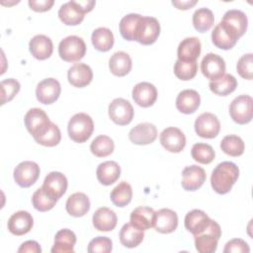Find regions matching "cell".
Returning a JSON list of instances; mask_svg holds the SVG:
<instances>
[{
    "label": "cell",
    "instance_id": "1",
    "mask_svg": "<svg viewBox=\"0 0 253 253\" xmlns=\"http://www.w3.org/2000/svg\"><path fill=\"white\" fill-rule=\"evenodd\" d=\"M239 177V168L235 163L223 161L215 166L211 176V185L220 195L228 193Z\"/></svg>",
    "mask_w": 253,
    "mask_h": 253
},
{
    "label": "cell",
    "instance_id": "2",
    "mask_svg": "<svg viewBox=\"0 0 253 253\" xmlns=\"http://www.w3.org/2000/svg\"><path fill=\"white\" fill-rule=\"evenodd\" d=\"M69 137L77 143L87 141L93 133L94 123L92 118L85 113L75 114L68 122L67 126Z\"/></svg>",
    "mask_w": 253,
    "mask_h": 253
},
{
    "label": "cell",
    "instance_id": "3",
    "mask_svg": "<svg viewBox=\"0 0 253 253\" xmlns=\"http://www.w3.org/2000/svg\"><path fill=\"white\" fill-rule=\"evenodd\" d=\"M221 236V229L219 224L211 219L208 227L201 233L194 235L195 246L200 253H213L217 248L218 239Z\"/></svg>",
    "mask_w": 253,
    "mask_h": 253
},
{
    "label": "cell",
    "instance_id": "4",
    "mask_svg": "<svg viewBox=\"0 0 253 253\" xmlns=\"http://www.w3.org/2000/svg\"><path fill=\"white\" fill-rule=\"evenodd\" d=\"M86 44L82 38L68 36L60 41L58 44V54L61 59L67 62H76L84 57Z\"/></svg>",
    "mask_w": 253,
    "mask_h": 253
},
{
    "label": "cell",
    "instance_id": "5",
    "mask_svg": "<svg viewBox=\"0 0 253 253\" xmlns=\"http://www.w3.org/2000/svg\"><path fill=\"white\" fill-rule=\"evenodd\" d=\"M160 35V24L154 17L141 16L135 31L134 41L143 44L149 45L156 42Z\"/></svg>",
    "mask_w": 253,
    "mask_h": 253
},
{
    "label": "cell",
    "instance_id": "6",
    "mask_svg": "<svg viewBox=\"0 0 253 253\" xmlns=\"http://www.w3.org/2000/svg\"><path fill=\"white\" fill-rule=\"evenodd\" d=\"M25 126L28 131L37 138L43 134L50 126V120L46 113L40 108L30 109L24 118Z\"/></svg>",
    "mask_w": 253,
    "mask_h": 253
},
{
    "label": "cell",
    "instance_id": "7",
    "mask_svg": "<svg viewBox=\"0 0 253 253\" xmlns=\"http://www.w3.org/2000/svg\"><path fill=\"white\" fill-rule=\"evenodd\" d=\"M239 38L240 37L238 36L235 29L223 21H220L211 32L212 43L216 47L224 50L232 48Z\"/></svg>",
    "mask_w": 253,
    "mask_h": 253
},
{
    "label": "cell",
    "instance_id": "8",
    "mask_svg": "<svg viewBox=\"0 0 253 253\" xmlns=\"http://www.w3.org/2000/svg\"><path fill=\"white\" fill-rule=\"evenodd\" d=\"M253 100L249 95L236 97L229 105V115L233 122L238 125H245L251 122L253 115Z\"/></svg>",
    "mask_w": 253,
    "mask_h": 253
},
{
    "label": "cell",
    "instance_id": "9",
    "mask_svg": "<svg viewBox=\"0 0 253 253\" xmlns=\"http://www.w3.org/2000/svg\"><path fill=\"white\" fill-rule=\"evenodd\" d=\"M110 119L119 126L128 125L134 116V111L131 104L124 98L114 99L108 109Z\"/></svg>",
    "mask_w": 253,
    "mask_h": 253
},
{
    "label": "cell",
    "instance_id": "10",
    "mask_svg": "<svg viewBox=\"0 0 253 253\" xmlns=\"http://www.w3.org/2000/svg\"><path fill=\"white\" fill-rule=\"evenodd\" d=\"M41 173L40 166L34 161H23L14 169V180L22 188H29L36 183Z\"/></svg>",
    "mask_w": 253,
    "mask_h": 253
},
{
    "label": "cell",
    "instance_id": "11",
    "mask_svg": "<svg viewBox=\"0 0 253 253\" xmlns=\"http://www.w3.org/2000/svg\"><path fill=\"white\" fill-rule=\"evenodd\" d=\"M195 131L203 138H213L220 130V123L217 117L211 113H203L195 121Z\"/></svg>",
    "mask_w": 253,
    "mask_h": 253
},
{
    "label": "cell",
    "instance_id": "12",
    "mask_svg": "<svg viewBox=\"0 0 253 253\" xmlns=\"http://www.w3.org/2000/svg\"><path fill=\"white\" fill-rule=\"evenodd\" d=\"M159 140L162 146L172 153L181 152L186 145V136L184 132L175 126L164 128L159 135Z\"/></svg>",
    "mask_w": 253,
    "mask_h": 253
},
{
    "label": "cell",
    "instance_id": "13",
    "mask_svg": "<svg viewBox=\"0 0 253 253\" xmlns=\"http://www.w3.org/2000/svg\"><path fill=\"white\" fill-rule=\"evenodd\" d=\"M60 92L61 86L56 79L45 78L37 85L36 97L40 103L50 105L58 99Z\"/></svg>",
    "mask_w": 253,
    "mask_h": 253
},
{
    "label": "cell",
    "instance_id": "14",
    "mask_svg": "<svg viewBox=\"0 0 253 253\" xmlns=\"http://www.w3.org/2000/svg\"><path fill=\"white\" fill-rule=\"evenodd\" d=\"M201 71L208 79H211V81L215 80L224 74L225 61L218 54L210 52L202 59Z\"/></svg>",
    "mask_w": 253,
    "mask_h": 253
},
{
    "label": "cell",
    "instance_id": "15",
    "mask_svg": "<svg viewBox=\"0 0 253 253\" xmlns=\"http://www.w3.org/2000/svg\"><path fill=\"white\" fill-rule=\"evenodd\" d=\"M68 182L66 177L60 172L52 171L45 176L42 188L50 197L59 200L65 194Z\"/></svg>",
    "mask_w": 253,
    "mask_h": 253
},
{
    "label": "cell",
    "instance_id": "16",
    "mask_svg": "<svg viewBox=\"0 0 253 253\" xmlns=\"http://www.w3.org/2000/svg\"><path fill=\"white\" fill-rule=\"evenodd\" d=\"M207 178L206 171L198 166H187L182 171L181 185L185 191H196L200 189Z\"/></svg>",
    "mask_w": 253,
    "mask_h": 253
},
{
    "label": "cell",
    "instance_id": "17",
    "mask_svg": "<svg viewBox=\"0 0 253 253\" xmlns=\"http://www.w3.org/2000/svg\"><path fill=\"white\" fill-rule=\"evenodd\" d=\"M157 137V128L153 124L142 123L136 125L128 132V138L133 144L146 145L154 142Z\"/></svg>",
    "mask_w": 253,
    "mask_h": 253
},
{
    "label": "cell",
    "instance_id": "18",
    "mask_svg": "<svg viewBox=\"0 0 253 253\" xmlns=\"http://www.w3.org/2000/svg\"><path fill=\"white\" fill-rule=\"evenodd\" d=\"M178 226V215L170 209H161L155 211L153 227L160 233H171Z\"/></svg>",
    "mask_w": 253,
    "mask_h": 253
},
{
    "label": "cell",
    "instance_id": "19",
    "mask_svg": "<svg viewBox=\"0 0 253 253\" xmlns=\"http://www.w3.org/2000/svg\"><path fill=\"white\" fill-rule=\"evenodd\" d=\"M133 101L142 108L152 106L157 99L156 87L149 82H139L132 88Z\"/></svg>",
    "mask_w": 253,
    "mask_h": 253
},
{
    "label": "cell",
    "instance_id": "20",
    "mask_svg": "<svg viewBox=\"0 0 253 253\" xmlns=\"http://www.w3.org/2000/svg\"><path fill=\"white\" fill-rule=\"evenodd\" d=\"M85 12L78 1H69L62 4L58 10L60 21L66 26H77L84 20Z\"/></svg>",
    "mask_w": 253,
    "mask_h": 253
},
{
    "label": "cell",
    "instance_id": "21",
    "mask_svg": "<svg viewBox=\"0 0 253 253\" xmlns=\"http://www.w3.org/2000/svg\"><path fill=\"white\" fill-rule=\"evenodd\" d=\"M34 225V218L27 211H19L13 213L8 220V230L17 236L28 233Z\"/></svg>",
    "mask_w": 253,
    "mask_h": 253
},
{
    "label": "cell",
    "instance_id": "22",
    "mask_svg": "<svg viewBox=\"0 0 253 253\" xmlns=\"http://www.w3.org/2000/svg\"><path fill=\"white\" fill-rule=\"evenodd\" d=\"M68 82L77 88H83L89 85L93 79L91 67L85 63H75L67 71Z\"/></svg>",
    "mask_w": 253,
    "mask_h": 253
},
{
    "label": "cell",
    "instance_id": "23",
    "mask_svg": "<svg viewBox=\"0 0 253 253\" xmlns=\"http://www.w3.org/2000/svg\"><path fill=\"white\" fill-rule=\"evenodd\" d=\"M201 104L200 94L193 89H185L181 91L176 98L177 110L186 115L195 113Z\"/></svg>",
    "mask_w": 253,
    "mask_h": 253
},
{
    "label": "cell",
    "instance_id": "24",
    "mask_svg": "<svg viewBox=\"0 0 253 253\" xmlns=\"http://www.w3.org/2000/svg\"><path fill=\"white\" fill-rule=\"evenodd\" d=\"M29 49L32 55L39 59L44 60L52 54L53 44L50 38L44 35H37L29 42Z\"/></svg>",
    "mask_w": 253,
    "mask_h": 253
},
{
    "label": "cell",
    "instance_id": "25",
    "mask_svg": "<svg viewBox=\"0 0 253 253\" xmlns=\"http://www.w3.org/2000/svg\"><path fill=\"white\" fill-rule=\"evenodd\" d=\"M202 50V43L196 37L184 39L178 45L177 56L181 61H197Z\"/></svg>",
    "mask_w": 253,
    "mask_h": 253
},
{
    "label": "cell",
    "instance_id": "26",
    "mask_svg": "<svg viewBox=\"0 0 253 253\" xmlns=\"http://www.w3.org/2000/svg\"><path fill=\"white\" fill-rule=\"evenodd\" d=\"M92 221L95 229L99 231H111L116 227L118 217L114 211L109 208L102 207L94 212Z\"/></svg>",
    "mask_w": 253,
    "mask_h": 253
},
{
    "label": "cell",
    "instance_id": "27",
    "mask_svg": "<svg viewBox=\"0 0 253 253\" xmlns=\"http://www.w3.org/2000/svg\"><path fill=\"white\" fill-rule=\"evenodd\" d=\"M211 222V218L209 215L202 210H192L185 216V227L188 231H190L193 235L201 233L205 230Z\"/></svg>",
    "mask_w": 253,
    "mask_h": 253
},
{
    "label": "cell",
    "instance_id": "28",
    "mask_svg": "<svg viewBox=\"0 0 253 253\" xmlns=\"http://www.w3.org/2000/svg\"><path fill=\"white\" fill-rule=\"evenodd\" d=\"M66 211L75 217L85 215L90 210V200L84 193L76 192L70 195L65 204Z\"/></svg>",
    "mask_w": 253,
    "mask_h": 253
},
{
    "label": "cell",
    "instance_id": "29",
    "mask_svg": "<svg viewBox=\"0 0 253 253\" xmlns=\"http://www.w3.org/2000/svg\"><path fill=\"white\" fill-rule=\"evenodd\" d=\"M96 176L102 185L110 186L120 178L121 167L115 161L102 162L97 167Z\"/></svg>",
    "mask_w": 253,
    "mask_h": 253
},
{
    "label": "cell",
    "instance_id": "30",
    "mask_svg": "<svg viewBox=\"0 0 253 253\" xmlns=\"http://www.w3.org/2000/svg\"><path fill=\"white\" fill-rule=\"evenodd\" d=\"M76 235L67 228L60 229L54 236V244L51 248L52 253H71L74 251Z\"/></svg>",
    "mask_w": 253,
    "mask_h": 253
},
{
    "label": "cell",
    "instance_id": "31",
    "mask_svg": "<svg viewBox=\"0 0 253 253\" xmlns=\"http://www.w3.org/2000/svg\"><path fill=\"white\" fill-rule=\"evenodd\" d=\"M155 211L149 207L135 208L130 213V223L141 230L153 227Z\"/></svg>",
    "mask_w": 253,
    "mask_h": 253
},
{
    "label": "cell",
    "instance_id": "32",
    "mask_svg": "<svg viewBox=\"0 0 253 253\" xmlns=\"http://www.w3.org/2000/svg\"><path fill=\"white\" fill-rule=\"evenodd\" d=\"M132 62L130 56L125 51L115 52L109 60V68L111 72L119 77L126 76L131 70Z\"/></svg>",
    "mask_w": 253,
    "mask_h": 253
},
{
    "label": "cell",
    "instance_id": "33",
    "mask_svg": "<svg viewBox=\"0 0 253 253\" xmlns=\"http://www.w3.org/2000/svg\"><path fill=\"white\" fill-rule=\"evenodd\" d=\"M143 238V230L137 228L130 222L124 224L120 230V241L126 248H134L138 246Z\"/></svg>",
    "mask_w": 253,
    "mask_h": 253
},
{
    "label": "cell",
    "instance_id": "34",
    "mask_svg": "<svg viewBox=\"0 0 253 253\" xmlns=\"http://www.w3.org/2000/svg\"><path fill=\"white\" fill-rule=\"evenodd\" d=\"M92 44L99 51H108L110 50L115 42L113 32L105 27L97 28L93 31L91 36Z\"/></svg>",
    "mask_w": 253,
    "mask_h": 253
},
{
    "label": "cell",
    "instance_id": "35",
    "mask_svg": "<svg viewBox=\"0 0 253 253\" xmlns=\"http://www.w3.org/2000/svg\"><path fill=\"white\" fill-rule=\"evenodd\" d=\"M212 93L218 96H227L237 87V80L231 74H223L221 77L212 80L209 84Z\"/></svg>",
    "mask_w": 253,
    "mask_h": 253
},
{
    "label": "cell",
    "instance_id": "36",
    "mask_svg": "<svg viewBox=\"0 0 253 253\" xmlns=\"http://www.w3.org/2000/svg\"><path fill=\"white\" fill-rule=\"evenodd\" d=\"M221 21L229 24L232 28H234L239 37H242L246 33L248 19L246 14L240 10L231 9L226 11Z\"/></svg>",
    "mask_w": 253,
    "mask_h": 253
},
{
    "label": "cell",
    "instance_id": "37",
    "mask_svg": "<svg viewBox=\"0 0 253 253\" xmlns=\"http://www.w3.org/2000/svg\"><path fill=\"white\" fill-rule=\"evenodd\" d=\"M110 199L112 203L119 207L124 208L126 205H128L132 199V189L131 186L126 182L123 181L119 183L111 192Z\"/></svg>",
    "mask_w": 253,
    "mask_h": 253
},
{
    "label": "cell",
    "instance_id": "38",
    "mask_svg": "<svg viewBox=\"0 0 253 253\" xmlns=\"http://www.w3.org/2000/svg\"><path fill=\"white\" fill-rule=\"evenodd\" d=\"M192 21L194 28L198 32L205 33L209 31L214 23L213 13L209 8H199L194 12Z\"/></svg>",
    "mask_w": 253,
    "mask_h": 253
},
{
    "label": "cell",
    "instance_id": "39",
    "mask_svg": "<svg viewBox=\"0 0 253 253\" xmlns=\"http://www.w3.org/2000/svg\"><path fill=\"white\" fill-rule=\"evenodd\" d=\"M141 18V15L130 13L124 16L119 24V29L121 36L126 41H134L135 31L137 24Z\"/></svg>",
    "mask_w": 253,
    "mask_h": 253
},
{
    "label": "cell",
    "instance_id": "40",
    "mask_svg": "<svg viewBox=\"0 0 253 253\" xmlns=\"http://www.w3.org/2000/svg\"><path fill=\"white\" fill-rule=\"evenodd\" d=\"M220 148L225 154L237 157L243 154L245 144L240 136L235 134H229L224 136L220 141Z\"/></svg>",
    "mask_w": 253,
    "mask_h": 253
},
{
    "label": "cell",
    "instance_id": "41",
    "mask_svg": "<svg viewBox=\"0 0 253 253\" xmlns=\"http://www.w3.org/2000/svg\"><path fill=\"white\" fill-rule=\"evenodd\" d=\"M115 148V143L113 139L108 135H98L96 136L90 144L91 152L97 157H106L113 153Z\"/></svg>",
    "mask_w": 253,
    "mask_h": 253
},
{
    "label": "cell",
    "instance_id": "42",
    "mask_svg": "<svg viewBox=\"0 0 253 253\" xmlns=\"http://www.w3.org/2000/svg\"><path fill=\"white\" fill-rule=\"evenodd\" d=\"M191 155L195 161L201 164H210L211 162L213 161L215 152L211 145L208 143L198 142L193 145Z\"/></svg>",
    "mask_w": 253,
    "mask_h": 253
},
{
    "label": "cell",
    "instance_id": "43",
    "mask_svg": "<svg viewBox=\"0 0 253 253\" xmlns=\"http://www.w3.org/2000/svg\"><path fill=\"white\" fill-rule=\"evenodd\" d=\"M56 202L57 200L45 193L42 187L37 189L32 197V204L34 208L42 212L50 211L55 206Z\"/></svg>",
    "mask_w": 253,
    "mask_h": 253
},
{
    "label": "cell",
    "instance_id": "44",
    "mask_svg": "<svg viewBox=\"0 0 253 253\" xmlns=\"http://www.w3.org/2000/svg\"><path fill=\"white\" fill-rule=\"evenodd\" d=\"M198 72L197 61H181L176 60L174 64V74L175 76L183 81H188L193 79Z\"/></svg>",
    "mask_w": 253,
    "mask_h": 253
},
{
    "label": "cell",
    "instance_id": "45",
    "mask_svg": "<svg viewBox=\"0 0 253 253\" xmlns=\"http://www.w3.org/2000/svg\"><path fill=\"white\" fill-rule=\"evenodd\" d=\"M34 139L36 140V142H38L39 144H42L43 146H48V147L55 146L60 142V139H61L60 129L55 124H53L51 122L47 130L41 136L34 138Z\"/></svg>",
    "mask_w": 253,
    "mask_h": 253
},
{
    "label": "cell",
    "instance_id": "46",
    "mask_svg": "<svg viewBox=\"0 0 253 253\" xmlns=\"http://www.w3.org/2000/svg\"><path fill=\"white\" fill-rule=\"evenodd\" d=\"M1 105L10 102L20 91L21 85L18 80L14 78H7L1 81Z\"/></svg>",
    "mask_w": 253,
    "mask_h": 253
},
{
    "label": "cell",
    "instance_id": "47",
    "mask_svg": "<svg viewBox=\"0 0 253 253\" xmlns=\"http://www.w3.org/2000/svg\"><path fill=\"white\" fill-rule=\"evenodd\" d=\"M238 74L247 80H251L253 76V54L246 53L242 55L236 64Z\"/></svg>",
    "mask_w": 253,
    "mask_h": 253
},
{
    "label": "cell",
    "instance_id": "48",
    "mask_svg": "<svg viewBox=\"0 0 253 253\" xmlns=\"http://www.w3.org/2000/svg\"><path fill=\"white\" fill-rule=\"evenodd\" d=\"M112 248L113 242L109 237L98 236L89 242L87 251L89 253H109Z\"/></svg>",
    "mask_w": 253,
    "mask_h": 253
},
{
    "label": "cell",
    "instance_id": "49",
    "mask_svg": "<svg viewBox=\"0 0 253 253\" xmlns=\"http://www.w3.org/2000/svg\"><path fill=\"white\" fill-rule=\"evenodd\" d=\"M224 253H249L250 252V248L247 244V242H245L243 239L240 238H234L231 239L230 241H228L223 249Z\"/></svg>",
    "mask_w": 253,
    "mask_h": 253
},
{
    "label": "cell",
    "instance_id": "50",
    "mask_svg": "<svg viewBox=\"0 0 253 253\" xmlns=\"http://www.w3.org/2000/svg\"><path fill=\"white\" fill-rule=\"evenodd\" d=\"M30 8L36 12L48 11L54 4L53 0H29Z\"/></svg>",
    "mask_w": 253,
    "mask_h": 253
},
{
    "label": "cell",
    "instance_id": "51",
    "mask_svg": "<svg viewBox=\"0 0 253 253\" xmlns=\"http://www.w3.org/2000/svg\"><path fill=\"white\" fill-rule=\"evenodd\" d=\"M18 252L19 253H25V252L41 253L42 252V248H41L40 244L37 241H35V240H28V241H25L24 243H22V245L18 249Z\"/></svg>",
    "mask_w": 253,
    "mask_h": 253
},
{
    "label": "cell",
    "instance_id": "52",
    "mask_svg": "<svg viewBox=\"0 0 253 253\" xmlns=\"http://www.w3.org/2000/svg\"><path fill=\"white\" fill-rule=\"evenodd\" d=\"M198 3L197 0H187V1H172V5L179 10L191 9Z\"/></svg>",
    "mask_w": 253,
    "mask_h": 253
}]
</instances>
